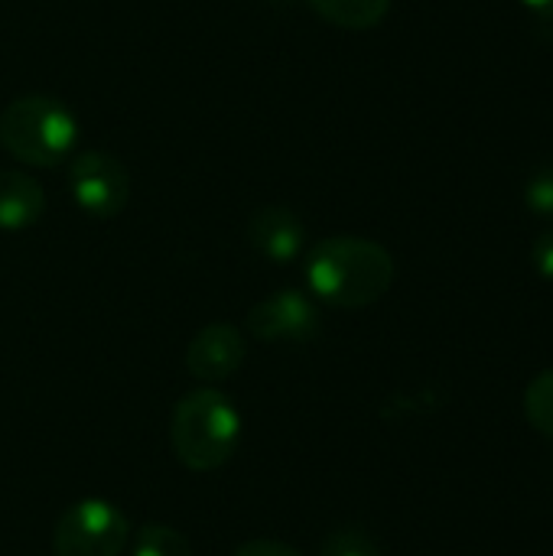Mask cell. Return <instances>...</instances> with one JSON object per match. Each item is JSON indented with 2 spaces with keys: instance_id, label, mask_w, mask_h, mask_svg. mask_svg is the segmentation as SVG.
<instances>
[{
  "instance_id": "7",
  "label": "cell",
  "mask_w": 553,
  "mask_h": 556,
  "mask_svg": "<svg viewBox=\"0 0 553 556\" xmlns=\"http://www.w3.org/2000/svg\"><path fill=\"white\" fill-rule=\"evenodd\" d=\"M248 355V342L244 336L231 326V323H212L205 329H199L186 349V371L199 381H225L231 378Z\"/></svg>"
},
{
  "instance_id": "8",
  "label": "cell",
  "mask_w": 553,
  "mask_h": 556,
  "mask_svg": "<svg viewBox=\"0 0 553 556\" xmlns=\"http://www.w3.org/2000/svg\"><path fill=\"white\" fill-rule=\"evenodd\" d=\"M248 244L274 264H290L300 257L306 231L297 212L284 205H264L248 218Z\"/></svg>"
},
{
  "instance_id": "2",
  "label": "cell",
  "mask_w": 553,
  "mask_h": 556,
  "mask_svg": "<svg viewBox=\"0 0 553 556\" xmlns=\"http://www.w3.org/2000/svg\"><path fill=\"white\" fill-rule=\"evenodd\" d=\"M169 443L186 469L192 472L222 469L241 443V414L215 388L189 391L173 407Z\"/></svg>"
},
{
  "instance_id": "4",
  "label": "cell",
  "mask_w": 553,
  "mask_h": 556,
  "mask_svg": "<svg viewBox=\"0 0 553 556\" xmlns=\"http://www.w3.org/2000/svg\"><path fill=\"white\" fill-rule=\"evenodd\" d=\"M130 541L124 511L104 498H81L68 505L52 528L55 556H121Z\"/></svg>"
},
{
  "instance_id": "5",
  "label": "cell",
  "mask_w": 553,
  "mask_h": 556,
  "mask_svg": "<svg viewBox=\"0 0 553 556\" xmlns=\"http://www.w3.org/2000/svg\"><path fill=\"white\" fill-rule=\"evenodd\" d=\"M68 192L91 218H117L130 202V173L104 150H75L68 163Z\"/></svg>"
},
{
  "instance_id": "17",
  "label": "cell",
  "mask_w": 553,
  "mask_h": 556,
  "mask_svg": "<svg viewBox=\"0 0 553 556\" xmlns=\"http://www.w3.org/2000/svg\"><path fill=\"white\" fill-rule=\"evenodd\" d=\"M538 20H553V0H521Z\"/></svg>"
},
{
  "instance_id": "14",
  "label": "cell",
  "mask_w": 553,
  "mask_h": 556,
  "mask_svg": "<svg viewBox=\"0 0 553 556\" xmlns=\"http://www.w3.org/2000/svg\"><path fill=\"white\" fill-rule=\"evenodd\" d=\"M525 205L541 218H553V163H544L531 173L525 186Z\"/></svg>"
},
{
  "instance_id": "1",
  "label": "cell",
  "mask_w": 553,
  "mask_h": 556,
  "mask_svg": "<svg viewBox=\"0 0 553 556\" xmlns=\"http://www.w3.org/2000/svg\"><path fill=\"white\" fill-rule=\"evenodd\" d=\"M306 283L313 296L339 309H365L394 283V257L378 241L332 235L310 248Z\"/></svg>"
},
{
  "instance_id": "10",
  "label": "cell",
  "mask_w": 553,
  "mask_h": 556,
  "mask_svg": "<svg viewBox=\"0 0 553 556\" xmlns=\"http://www.w3.org/2000/svg\"><path fill=\"white\" fill-rule=\"evenodd\" d=\"M306 3L326 23H332L339 29H372L391 10V0H306Z\"/></svg>"
},
{
  "instance_id": "16",
  "label": "cell",
  "mask_w": 553,
  "mask_h": 556,
  "mask_svg": "<svg viewBox=\"0 0 553 556\" xmlns=\"http://www.w3.org/2000/svg\"><path fill=\"white\" fill-rule=\"evenodd\" d=\"M531 261H535V270H538L544 280H553V231H544V235L535 241Z\"/></svg>"
},
{
  "instance_id": "3",
  "label": "cell",
  "mask_w": 553,
  "mask_h": 556,
  "mask_svg": "<svg viewBox=\"0 0 553 556\" xmlns=\"http://www.w3.org/2000/svg\"><path fill=\"white\" fill-rule=\"evenodd\" d=\"M0 143L20 163L52 169L75 153L78 121L59 98L23 94L0 114Z\"/></svg>"
},
{
  "instance_id": "6",
  "label": "cell",
  "mask_w": 553,
  "mask_h": 556,
  "mask_svg": "<svg viewBox=\"0 0 553 556\" xmlns=\"http://www.w3.org/2000/svg\"><path fill=\"white\" fill-rule=\"evenodd\" d=\"M248 332L261 342H310L319 332V309L300 290H280L248 313Z\"/></svg>"
},
{
  "instance_id": "15",
  "label": "cell",
  "mask_w": 553,
  "mask_h": 556,
  "mask_svg": "<svg viewBox=\"0 0 553 556\" xmlns=\"http://www.w3.org/2000/svg\"><path fill=\"white\" fill-rule=\"evenodd\" d=\"M235 556H303L297 547L290 544H280V541H267V538H257V541H248L241 544Z\"/></svg>"
},
{
  "instance_id": "11",
  "label": "cell",
  "mask_w": 553,
  "mask_h": 556,
  "mask_svg": "<svg viewBox=\"0 0 553 556\" xmlns=\"http://www.w3.org/2000/svg\"><path fill=\"white\" fill-rule=\"evenodd\" d=\"M130 556H192L189 541L169 528V525H147L134 538V554Z\"/></svg>"
},
{
  "instance_id": "9",
  "label": "cell",
  "mask_w": 553,
  "mask_h": 556,
  "mask_svg": "<svg viewBox=\"0 0 553 556\" xmlns=\"http://www.w3.org/2000/svg\"><path fill=\"white\" fill-rule=\"evenodd\" d=\"M46 212L42 186L16 169H0V231H23Z\"/></svg>"
},
{
  "instance_id": "12",
  "label": "cell",
  "mask_w": 553,
  "mask_h": 556,
  "mask_svg": "<svg viewBox=\"0 0 553 556\" xmlns=\"http://www.w3.org/2000/svg\"><path fill=\"white\" fill-rule=\"evenodd\" d=\"M525 417L528 424L553 440V368L541 371L525 391Z\"/></svg>"
},
{
  "instance_id": "13",
  "label": "cell",
  "mask_w": 553,
  "mask_h": 556,
  "mask_svg": "<svg viewBox=\"0 0 553 556\" xmlns=\"http://www.w3.org/2000/svg\"><path fill=\"white\" fill-rule=\"evenodd\" d=\"M319 556H381L378 544L365 534V531H336L323 541L319 547Z\"/></svg>"
}]
</instances>
